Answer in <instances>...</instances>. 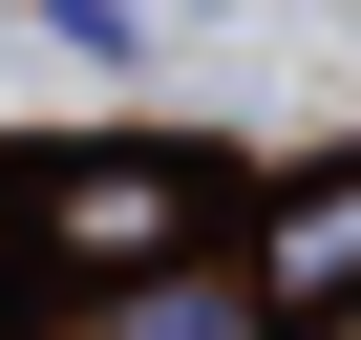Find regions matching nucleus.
<instances>
[{"label": "nucleus", "mask_w": 361, "mask_h": 340, "mask_svg": "<svg viewBox=\"0 0 361 340\" xmlns=\"http://www.w3.org/2000/svg\"><path fill=\"white\" fill-rule=\"evenodd\" d=\"M340 277H361V192H298L255 234V298H340Z\"/></svg>", "instance_id": "2"}, {"label": "nucleus", "mask_w": 361, "mask_h": 340, "mask_svg": "<svg viewBox=\"0 0 361 340\" xmlns=\"http://www.w3.org/2000/svg\"><path fill=\"white\" fill-rule=\"evenodd\" d=\"M43 255L128 277V255H192V170H106V192H43Z\"/></svg>", "instance_id": "1"}]
</instances>
